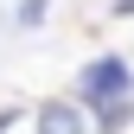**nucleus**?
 <instances>
[{
    "mask_svg": "<svg viewBox=\"0 0 134 134\" xmlns=\"http://www.w3.org/2000/svg\"><path fill=\"white\" fill-rule=\"evenodd\" d=\"M134 96V83H128V64L121 58H96L90 70H83V102H96V109H115V102H128Z\"/></svg>",
    "mask_w": 134,
    "mask_h": 134,
    "instance_id": "1",
    "label": "nucleus"
},
{
    "mask_svg": "<svg viewBox=\"0 0 134 134\" xmlns=\"http://www.w3.org/2000/svg\"><path fill=\"white\" fill-rule=\"evenodd\" d=\"M38 134H83V102H45L38 109Z\"/></svg>",
    "mask_w": 134,
    "mask_h": 134,
    "instance_id": "2",
    "label": "nucleus"
}]
</instances>
